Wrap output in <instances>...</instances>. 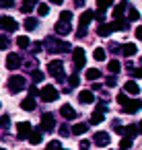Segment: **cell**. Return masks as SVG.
Returning a JSON list of instances; mask_svg holds the SVG:
<instances>
[{"label":"cell","mask_w":142,"mask_h":150,"mask_svg":"<svg viewBox=\"0 0 142 150\" xmlns=\"http://www.w3.org/2000/svg\"><path fill=\"white\" fill-rule=\"evenodd\" d=\"M113 4V0H97V6H99V11H105L107 6H111Z\"/></svg>","instance_id":"cell-34"},{"label":"cell","mask_w":142,"mask_h":150,"mask_svg":"<svg viewBox=\"0 0 142 150\" xmlns=\"http://www.w3.org/2000/svg\"><path fill=\"white\" fill-rule=\"evenodd\" d=\"M93 142H95L97 146L105 148V146L109 144V134H107V132H97V134H95V138H93Z\"/></svg>","instance_id":"cell-11"},{"label":"cell","mask_w":142,"mask_h":150,"mask_svg":"<svg viewBox=\"0 0 142 150\" xmlns=\"http://www.w3.org/2000/svg\"><path fill=\"white\" fill-rule=\"evenodd\" d=\"M43 78H45V76H43L41 70H33V72H31V80H33V82H41Z\"/></svg>","instance_id":"cell-29"},{"label":"cell","mask_w":142,"mask_h":150,"mask_svg":"<svg viewBox=\"0 0 142 150\" xmlns=\"http://www.w3.org/2000/svg\"><path fill=\"white\" fill-rule=\"evenodd\" d=\"M23 86H25V78H23V76H11V78H9V91H11L13 95L19 93Z\"/></svg>","instance_id":"cell-7"},{"label":"cell","mask_w":142,"mask_h":150,"mask_svg":"<svg viewBox=\"0 0 142 150\" xmlns=\"http://www.w3.org/2000/svg\"><path fill=\"white\" fill-rule=\"evenodd\" d=\"M93 56H95V60H105V50L97 47V50L93 52Z\"/></svg>","instance_id":"cell-36"},{"label":"cell","mask_w":142,"mask_h":150,"mask_svg":"<svg viewBox=\"0 0 142 150\" xmlns=\"http://www.w3.org/2000/svg\"><path fill=\"white\" fill-rule=\"evenodd\" d=\"M39 93H41V91H37L35 86H29V97H33V99H35V97H37Z\"/></svg>","instance_id":"cell-45"},{"label":"cell","mask_w":142,"mask_h":150,"mask_svg":"<svg viewBox=\"0 0 142 150\" xmlns=\"http://www.w3.org/2000/svg\"><path fill=\"white\" fill-rule=\"evenodd\" d=\"M74 2H76V6H82V4H84V0H74Z\"/></svg>","instance_id":"cell-53"},{"label":"cell","mask_w":142,"mask_h":150,"mask_svg":"<svg viewBox=\"0 0 142 150\" xmlns=\"http://www.w3.org/2000/svg\"><path fill=\"white\" fill-rule=\"evenodd\" d=\"M72 60H74V68H76V72H78V70L84 66V62H87V60H84V50H82V47H74V50H72Z\"/></svg>","instance_id":"cell-5"},{"label":"cell","mask_w":142,"mask_h":150,"mask_svg":"<svg viewBox=\"0 0 142 150\" xmlns=\"http://www.w3.org/2000/svg\"><path fill=\"white\" fill-rule=\"evenodd\" d=\"M111 29L113 31H124V29H128V21L126 19H117V21L111 23Z\"/></svg>","instance_id":"cell-19"},{"label":"cell","mask_w":142,"mask_h":150,"mask_svg":"<svg viewBox=\"0 0 142 150\" xmlns=\"http://www.w3.org/2000/svg\"><path fill=\"white\" fill-rule=\"evenodd\" d=\"M60 113H62V117H64V119H76V111H74L70 105H62Z\"/></svg>","instance_id":"cell-15"},{"label":"cell","mask_w":142,"mask_h":150,"mask_svg":"<svg viewBox=\"0 0 142 150\" xmlns=\"http://www.w3.org/2000/svg\"><path fill=\"white\" fill-rule=\"evenodd\" d=\"M31 132H33V127H31L29 121H19V123H17V136H19L21 140H27V138L31 136Z\"/></svg>","instance_id":"cell-6"},{"label":"cell","mask_w":142,"mask_h":150,"mask_svg":"<svg viewBox=\"0 0 142 150\" xmlns=\"http://www.w3.org/2000/svg\"><path fill=\"white\" fill-rule=\"evenodd\" d=\"M136 37H138V39H142V27H138V29H136Z\"/></svg>","instance_id":"cell-50"},{"label":"cell","mask_w":142,"mask_h":150,"mask_svg":"<svg viewBox=\"0 0 142 150\" xmlns=\"http://www.w3.org/2000/svg\"><path fill=\"white\" fill-rule=\"evenodd\" d=\"M21 64H23V62H21V56H19V54H11V56L6 58V68H9V70H17Z\"/></svg>","instance_id":"cell-10"},{"label":"cell","mask_w":142,"mask_h":150,"mask_svg":"<svg viewBox=\"0 0 142 150\" xmlns=\"http://www.w3.org/2000/svg\"><path fill=\"white\" fill-rule=\"evenodd\" d=\"M84 132H89V123H76L72 127V134H84Z\"/></svg>","instance_id":"cell-25"},{"label":"cell","mask_w":142,"mask_h":150,"mask_svg":"<svg viewBox=\"0 0 142 150\" xmlns=\"http://www.w3.org/2000/svg\"><path fill=\"white\" fill-rule=\"evenodd\" d=\"M68 134H70V132H68V129L62 125V127H60V136H68Z\"/></svg>","instance_id":"cell-49"},{"label":"cell","mask_w":142,"mask_h":150,"mask_svg":"<svg viewBox=\"0 0 142 150\" xmlns=\"http://www.w3.org/2000/svg\"><path fill=\"white\" fill-rule=\"evenodd\" d=\"M50 2H52V4H62L64 0H50Z\"/></svg>","instance_id":"cell-52"},{"label":"cell","mask_w":142,"mask_h":150,"mask_svg":"<svg viewBox=\"0 0 142 150\" xmlns=\"http://www.w3.org/2000/svg\"><path fill=\"white\" fill-rule=\"evenodd\" d=\"M13 4H15V0H0V6H4V8H9Z\"/></svg>","instance_id":"cell-44"},{"label":"cell","mask_w":142,"mask_h":150,"mask_svg":"<svg viewBox=\"0 0 142 150\" xmlns=\"http://www.w3.org/2000/svg\"><path fill=\"white\" fill-rule=\"evenodd\" d=\"M21 109H23V111H33V109H35V99H33V97L23 99V101H21Z\"/></svg>","instance_id":"cell-16"},{"label":"cell","mask_w":142,"mask_h":150,"mask_svg":"<svg viewBox=\"0 0 142 150\" xmlns=\"http://www.w3.org/2000/svg\"><path fill=\"white\" fill-rule=\"evenodd\" d=\"M140 109H142V99H130L124 105V111L126 113H138Z\"/></svg>","instance_id":"cell-9"},{"label":"cell","mask_w":142,"mask_h":150,"mask_svg":"<svg viewBox=\"0 0 142 150\" xmlns=\"http://www.w3.org/2000/svg\"><path fill=\"white\" fill-rule=\"evenodd\" d=\"M121 52H124L126 56H134V54H136V45H134V43H126V45L121 47Z\"/></svg>","instance_id":"cell-27"},{"label":"cell","mask_w":142,"mask_h":150,"mask_svg":"<svg viewBox=\"0 0 142 150\" xmlns=\"http://www.w3.org/2000/svg\"><path fill=\"white\" fill-rule=\"evenodd\" d=\"M103 115H105L103 111H97V109H95L93 115H91V123H101V121H103Z\"/></svg>","instance_id":"cell-24"},{"label":"cell","mask_w":142,"mask_h":150,"mask_svg":"<svg viewBox=\"0 0 142 150\" xmlns=\"http://www.w3.org/2000/svg\"><path fill=\"white\" fill-rule=\"evenodd\" d=\"M78 101L84 103V105H89V103L95 101V93L93 91H82V93H78Z\"/></svg>","instance_id":"cell-14"},{"label":"cell","mask_w":142,"mask_h":150,"mask_svg":"<svg viewBox=\"0 0 142 150\" xmlns=\"http://www.w3.org/2000/svg\"><path fill=\"white\" fill-rule=\"evenodd\" d=\"M107 84H109V86H115V84H117V78H115V76H109V78H107Z\"/></svg>","instance_id":"cell-47"},{"label":"cell","mask_w":142,"mask_h":150,"mask_svg":"<svg viewBox=\"0 0 142 150\" xmlns=\"http://www.w3.org/2000/svg\"><path fill=\"white\" fill-rule=\"evenodd\" d=\"M138 134H142V119L138 121Z\"/></svg>","instance_id":"cell-51"},{"label":"cell","mask_w":142,"mask_h":150,"mask_svg":"<svg viewBox=\"0 0 142 150\" xmlns=\"http://www.w3.org/2000/svg\"><path fill=\"white\" fill-rule=\"evenodd\" d=\"M99 76H101V72H99V70H95V68L87 70V78H89V80H97Z\"/></svg>","instance_id":"cell-32"},{"label":"cell","mask_w":142,"mask_h":150,"mask_svg":"<svg viewBox=\"0 0 142 150\" xmlns=\"http://www.w3.org/2000/svg\"><path fill=\"white\" fill-rule=\"evenodd\" d=\"M93 19H95V13H93V11H84V13L80 15V21H78L80 29H84V27H87V25H89Z\"/></svg>","instance_id":"cell-12"},{"label":"cell","mask_w":142,"mask_h":150,"mask_svg":"<svg viewBox=\"0 0 142 150\" xmlns=\"http://www.w3.org/2000/svg\"><path fill=\"white\" fill-rule=\"evenodd\" d=\"M78 82H80V78H78V74H72V76L68 78V84H70V86H78Z\"/></svg>","instance_id":"cell-38"},{"label":"cell","mask_w":142,"mask_h":150,"mask_svg":"<svg viewBox=\"0 0 142 150\" xmlns=\"http://www.w3.org/2000/svg\"><path fill=\"white\" fill-rule=\"evenodd\" d=\"M0 29H4V31H17L19 25L13 17H0Z\"/></svg>","instance_id":"cell-8"},{"label":"cell","mask_w":142,"mask_h":150,"mask_svg":"<svg viewBox=\"0 0 142 150\" xmlns=\"http://www.w3.org/2000/svg\"><path fill=\"white\" fill-rule=\"evenodd\" d=\"M48 72H50V76H54L58 82H64V80H66V74H64V62H62V60L50 62V64H48Z\"/></svg>","instance_id":"cell-2"},{"label":"cell","mask_w":142,"mask_h":150,"mask_svg":"<svg viewBox=\"0 0 142 150\" xmlns=\"http://www.w3.org/2000/svg\"><path fill=\"white\" fill-rule=\"evenodd\" d=\"M45 50L48 52H54V54H60V52H72V45L62 41V39H56V37H48L45 39Z\"/></svg>","instance_id":"cell-1"},{"label":"cell","mask_w":142,"mask_h":150,"mask_svg":"<svg viewBox=\"0 0 142 150\" xmlns=\"http://www.w3.org/2000/svg\"><path fill=\"white\" fill-rule=\"evenodd\" d=\"M70 19H72V13H70V11H64V13L60 15V21H64V23H70Z\"/></svg>","instance_id":"cell-37"},{"label":"cell","mask_w":142,"mask_h":150,"mask_svg":"<svg viewBox=\"0 0 142 150\" xmlns=\"http://www.w3.org/2000/svg\"><path fill=\"white\" fill-rule=\"evenodd\" d=\"M128 101H130V97H128V95H126V93H121V95H117V103H119V105H121V107H124V105H126V103H128Z\"/></svg>","instance_id":"cell-39"},{"label":"cell","mask_w":142,"mask_h":150,"mask_svg":"<svg viewBox=\"0 0 142 150\" xmlns=\"http://www.w3.org/2000/svg\"><path fill=\"white\" fill-rule=\"evenodd\" d=\"M95 19H97L99 23H103V21H105V11H97V13H95Z\"/></svg>","instance_id":"cell-42"},{"label":"cell","mask_w":142,"mask_h":150,"mask_svg":"<svg viewBox=\"0 0 142 150\" xmlns=\"http://www.w3.org/2000/svg\"><path fill=\"white\" fill-rule=\"evenodd\" d=\"M91 142H93V140H82V142H80V148H82V150H89Z\"/></svg>","instance_id":"cell-46"},{"label":"cell","mask_w":142,"mask_h":150,"mask_svg":"<svg viewBox=\"0 0 142 150\" xmlns=\"http://www.w3.org/2000/svg\"><path fill=\"white\" fill-rule=\"evenodd\" d=\"M39 129L41 132H54L56 129V119H54L52 113H43L41 115V127Z\"/></svg>","instance_id":"cell-4"},{"label":"cell","mask_w":142,"mask_h":150,"mask_svg":"<svg viewBox=\"0 0 142 150\" xmlns=\"http://www.w3.org/2000/svg\"><path fill=\"white\" fill-rule=\"evenodd\" d=\"M27 140H29V144H39L41 142V129H33Z\"/></svg>","instance_id":"cell-22"},{"label":"cell","mask_w":142,"mask_h":150,"mask_svg":"<svg viewBox=\"0 0 142 150\" xmlns=\"http://www.w3.org/2000/svg\"><path fill=\"white\" fill-rule=\"evenodd\" d=\"M124 134H126L128 138H134V136L138 134V127H136V125H128V127L124 129Z\"/></svg>","instance_id":"cell-33"},{"label":"cell","mask_w":142,"mask_h":150,"mask_svg":"<svg viewBox=\"0 0 142 150\" xmlns=\"http://www.w3.org/2000/svg\"><path fill=\"white\" fill-rule=\"evenodd\" d=\"M56 33H58V35H68V33H72V27H70V23L58 21V23H56Z\"/></svg>","instance_id":"cell-13"},{"label":"cell","mask_w":142,"mask_h":150,"mask_svg":"<svg viewBox=\"0 0 142 150\" xmlns=\"http://www.w3.org/2000/svg\"><path fill=\"white\" fill-rule=\"evenodd\" d=\"M39 95H41V99H43L45 103H52V101L58 99V91H56V86H52V84H45Z\"/></svg>","instance_id":"cell-3"},{"label":"cell","mask_w":142,"mask_h":150,"mask_svg":"<svg viewBox=\"0 0 142 150\" xmlns=\"http://www.w3.org/2000/svg\"><path fill=\"white\" fill-rule=\"evenodd\" d=\"M111 31H113V29H111V23H101V25L97 27V33H99L101 37H107Z\"/></svg>","instance_id":"cell-17"},{"label":"cell","mask_w":142,"mask_h":150,"mask_svg":"<svg viewBox=\"0 0 142 150\" xmlns=\"http://www.w3.org/2000/svg\"><path fill=\"white\" fill-rule=\"evenodd\" d=\"M138 19H140V13L134 11V8H130V21H138Z\"/></svg>","instance_id":"cell-43"},{"label":"cell","mask_w":142,"mask_h":150,"mask_svg":"<svg viewBox=\"0 0 142 150\" xmlns=\"http://www.w3.org/2000/svg\"><path fill=\"white\" fill-rule=\"evenodd\" d=\"M9 45H11V39L6 35H0V50H9Z\"/></svg>","instance_id":"cell-35"},{"label":"cell","mask_w":142,"mask_h":150,"mask_svg":"<svg viewBox=\"0 0 142 150\" xmlns=\"http://www.w3.org/2000/svg\"><path fill=\"white\" fill-rule=\"evenodd\" d=\"M45 150H62V144H60V142H50Z\"/></svg>","instance_id":"cell-40"},{"label":"cell","mask_w":142,"mask_h":150,"mask_svg":"<svg viewBox=\"0 0 142 150\" xmlns=\"http://www.w3.org/2000/svg\"><path fill=\"white\" fill-rule=\"evenodd\" d=\"M0 125H2V127H9V125H11V117H9V115H2V117H0Z\"/></svg>","instance_id":"cell-41"},{"label":"cell","mask_w":142,"mask_h":150,"mask_svg":"<svg viewBox=\"0 0 142 150\" xmlns=\"http://www.w3.org/2000/svg\"><path fill=\"white\" fill-rule=\"evenodd\" d=\"M23 27H25L27 31H35V29H37V19H33V17H27Z\"/></svg>","instance_id":"cell-21"},{"label":"cell","mask_w":142,"mask_h":150,"mask_svg":"<svg viewBox=\"0 0 142 150\" xmlns=\"http://www.w3.org/2000/svg\"><path fill=\"white\" fill-rule=\"evenodd\" d=\"M126 8H130V4H128L126 0H124V2H119V4L115 6V11H113V17H115V19H121V15H124V11H126Z\"/></svg>","instance_id":"cell-18"},{"label":"cell","mask_w":142,"mask_h":150,"mask_svg":"<svg viewBox=\"0 0 142 150\" xmlns=\"http://www.w3.org/2000/svg\"><path fill=\"white\" fill-rule=\"evenodd\" d=\"M132 74H134L136 78H142V66H140V68H136V70H132Z\"/></svg>","instance_id":"cell-48"},{"label":"cell","mask_w":142,"mask_h":150,"mask_svg":"<svg viewBox=\"0 0 142 150\" xmlns=\"http://www.w3.org/2000/svg\"><path fill=\"white\" fill-rule=\"evenodd\" d=\"M107 68H109V72H111V74H117V72H119V62H117V60H111Z\"/></svg>","instance_id":"cell-31"},{"label":"cell","mask_w":142,"mask_h":150,"mask_svg":"<svg viewBox=\"0 0 142 150\" xmlns=\"http://www.w3.org/2000/svg\"><path fill=\"white\" fill-rule=\"evenodd\" d=\"M119 146H121V150H130V148H132V138L124 136V138H121V142H119Z\"/></svg>","instance_id":"cell-30"},{"label":"cell","mask_w":142,"mask_h":150,"mask_svg":"<svg viewBox=\"0 0 142 150\" xmlns=\"http://www.w3.org/2000/svg\"><path fill=\"white\" fill-rule=\"evenodd\" d=\"M37 13H39L41 17H48V15H50V6H48L45 2H41V4H37Z\"/></svg>","instance_id":"cell-28"},{"label":"cell","mask_w":142,"mask_h":150,"mask_svg":"<svg viewBox=\"0 0 142 150\" xmlns=\"http://www.w3.org/2000/svg\"><path fill=\"white\" fill-rule=\"evenodd\" d=\"M31 43H33V41H29V37H25V35L17 37V45H19V47H23V50H25V47H29Z\"/></svg>","instance_id":"cell-23"},{"label":"cell","mask_w":142,"mask_h":150,"mask_svg":"<svg viewBox=\"0 0 142 150\" xmlns=\"http://www.w3.org/2000/svg\"><path fill=\"white\" fill-rule=\"evenodd\" d=\"M62 150H64V148H62Z\"/></svg>","instance_id":"cell-55"},{"label":"cell","mask_w":142,"mask_h":150,"mask_svg":"<svg viewBox=\"0 0 142 150\" xmlns=\"http://www.w3.org/2000/svg\"><path fill=\"white\" fill-rule=\"evenodd\" d=\"M0 150H4V148H0Z\"/></svg>","instance_id":"cell-54"},{"label":"cell","mask_w":142,"mask_h":150,"mask_svg":"<svg viewBox=\"0 0 142 150\" xmlns=\"http://www.w3.org/2000/svg\"><path fill=\"white\" fill-rule=\"evenodd\" d=\"M33 6H35V0H25L23 2V6H21V13H29V11H33Z\"/></svg>","instance_id":"cell-26"},{"label":"cell","mask_w":142,"mask_h":150,"mask_svg":"<svg viewBox=\"0 0 142 150\" xmlns=\"http://www.w3.org/2000/svg\"><path fill=\"white\" fill-rule=\"evenodd\" d=\"M124 91H126V93H130V95H136V93H140V88H138V84H136L134 80H128V82L124 84Z\"/></svg>","instance_id":"cell-20"}]
</instances>
